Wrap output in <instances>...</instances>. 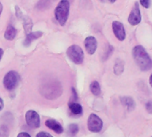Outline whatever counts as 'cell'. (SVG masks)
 Here are the masks:
<instances>
[{
  "mask_svg": "<svg viewBox=\"0 0 152 137\" xmlns=\"http://www.w3.org/2000/svg\"><path fill=\"white\" fill-rule=\"evenodd\" d=\"M133 56L135 60L136 64L142 70L147 71L151 69V59L142 45H136L133 49Z\"/></svg>",
  "mask_w": 152,
  "mask_h": 137,
  "instance_id": "1",
  "label": "cell"
},
{
  "mask_svg": "<svg viewBox=\"0 0 152 137\" xmlns=\"http://www.w3.org/2000/svg\"><path fill=\"white\" fill-rule=\"evenodd\" d=\"M69 13V2L68 0H61L55 8L54 14L57 21L61 25L64 26L67 22Z\"/></svg>",
  "mask_w": 152,
  "mask_h": 137,
  "instance_id": "2",
  "label": "cell"
},
{
  "mask_svg": "<svg viewBox=\"0 0 152 137\" xmlns=\"http://www.w3.org/2000/svg\"><path fill=\"white\" fill-rule=\"evenodd\" d=\"M67 55L76 64H81L84 61V52L77 45H70L67 50Z\"/></svg>",
  "mask_w": 152,
  "mask_h": 137,
  "instance_id": "3",
  "label": "cell"
},
{
  "mask_svg": "<svg viewBox=\"0 0 152 137\" xmlns=\"http://www.w3.org/2000/svg\"><path fill=\"white\" fill-rule=\"evenodd\" d=\"M19 80L20 77L16 71H9L4 78V86L8 91H12L17 87Z\"/></svg>",
  "mask_w": 152,
  "mask_h": 137,
  "instance_id": "4",
  "label": "cell"
},
{
  "mask_svg": "<svg viewBox=\"0 0 152 137\" xmlns=\"http://www.w3.org/2000/svg\"><path fill=\"white\" fill-rule=\"evenodd\" d=\"M102 127H103V122L100 119V117H98L94 113L89 116L87 120V127L89 131L94 133H98L102 129Z\"/></svg>",
  "mask_w": 152,
  "mask_h": 137,
  "instance_id": "5",
  "label": "cell"
},
{
  "mask_svg": "<svg viewBox=\"0 0 152 137\" xmlns=\"http://www.w3.org/2000/svg\"><path fill=\"white\" fill-rule=\"evenodd\" d=\"M25 119L28 126L31 128H38L40 127V117L35 111H28L26 112Z\"/></svg>",
  "mask_w": 152,
  "mask_h": 137,
  "instance_id": "6",
  "label": "cell"
},
{
  "mask_svg": "<svg viewBox=\"0 0 152 137\" xmlns=\"http://www.w3.org/2000/svg\"><path fill=\"white\" fill-rule=\"evenodd\" d=\"M142 21V15L140 12V7L138 3H135L134 8L132 9L129 17H128V22L132 25V26H135L138 25Z\"/></svg>",
  "mask_w": 152,
  "mask_h": 137,
  "instance_id": "7",
  "label": "cell"
},
{
  "mask_svg": "<svg viewBox=\"0 0 152 137\" xmlns=\"http://www.w3.org/2000/svg\"><path fill=\"white\" fill-rule=\"evenodd\" d=\"M112 29L114 32L115 37L119 40V41H123L126 38V30L124 28V25L118 21H115L112 22Z\"/></svg>",
  "mask_w": 152,
  "mask_h": 137,
  "instance_id": "8",
  "label": "cell"
},
{
  "mask_svg": "<svg viewBox=\"0 0 152 137\" xmlns=\"http://www.w3.org/2000/svg\"><path fill=\"white\" fill-rule=\"evenodd\" d=\"M97 40L93 36H90V37H87L85 40V46H86V49L87 51V53L89 54H94L97 49Z\"/></svg>",
  "mask_w": 152,
  "mask_h": 137,
  "instance_id": "9",
  "label": "cell"
},
{
  "mask_svg": "<svg viewBox=\"0 0 152 137\" xmlns=\"http://www.w3.org/2000/svg\"><path fill=\"white\" fill-rule=\"evenodd\" d=\"M45 126L50 128L51 130L54 131L56 134H61L63 133V127L62 126L54 119H47L45 121Z\"/></svg>",
  "mask_w": 152,
  "mask_h": 137,
  "instance_id": "10",
  "label": "cell"
},
{
  "mask_svg": "<svg viewBox=\"0 0 152 137\" xmlns=\"http://www.w3.org/2000/svg\"><path fill=\"white\" fill-rule=\"evenodd\" d=\"M43 35V32L42 31H36V32H30L28 34H27V37H26V39L24 40V45L28 46L35 39H37L39 37H41Z\"/></svg>",
  "mask_w": 152,
  "mask_h": 137,
  "instance_id": "11",
  "label": "cell"
},
{
  "mask_svg": "<svg viewBox=\"0 0 152 137\" xmlns=\"http://www.w3.org/2000/svg\"><path fill=\"white\" fill-rule=\"evenodd\" d=\"M121 103L123 105H125L129 111H133L135 108V102L134 101L133 98L128 97V96H125V97H121Z\"/></svg>",
  "mask_w": 152,
  "mask_h": 137,
  "instance_id": "12",
  "label": "cell"
},
{
  "mask_svg": "<svg viewBox=\"0 0 152 137\" xmlns=\"http://www.w3.org/2000/svg\"><path fill=\"white\" fill-rule=\"evenodd\" d=\"M17 34V30L16 29L12 26V25H9L4 32V38L7 40H12Z\"/></svg>",
  "mask_w": 152,
  "mask_h": 137,
  "instance_id": "13",
  "label": "cell"
},
{
  "mask_svg": "<svg viewBox=\"0 0 152 137\" xmlns=\"http://www.w3.org/2000/svg\"><path fill=\"white\" fill-rule=\"evenodd\" d=\"M69 108L70 110V111L74 114V115H80L82 114V111H83V108L82 106L77 103H69Z\"/></svg>",
  "mask_w": 152,
  "mask_h": 137,
  "instance_id": "14",
  "label": "cell"
},
{
  "mask_svg": "<svg viewBox=\"0 0 152 137\" xmlns=\"http://www.w3.org/2000/svg\"><path fill=\"white\" fill-rule=\"evenodd\" d=\"M90 90L93 93L94 95L99 96L101 95V86L100 84L97 81H93L90 85Z\"/></svg>",
  "mask_w": 152,
  "mask_h": 137,
  "instance_id": "15",
  "label": "cell"
},
{
  "mask_svg": "<svg viewBox=\"0 0 152 137\" xmlns=\"http://www.w3.org/2000/svg\"><path fill=\"white\" fill-rule=\"evenodd\" d=\"M32 25H33V23H32V21L30 20V18L28 17V16H26L23 19V27H24V29H25L26 34H28V33L31 32V30H32Z\"/></svg>",
  "mask_w": 152,
  "mask_h": 137,
  "instance_id": "16",
  "label": "cell"
},
{
  "mask_svg": "<svg viewBox=\"0 0 152 137\" xmlns=\"http://www.w3.org/2000/svg\"><path fill=\"white\" fill-rule=\"evenodd\" d=\"M124 71V62L121 60H118L114 66V73L118 76L121 75Z\"/></svg>",
  "mask_w": 152,
  "mask_h": 137,
  "instance_id": "17",
  "label": "cell"
},
{
  "mask_svg": "<svg viewBox=\"0 0 152 137\" xmlns=\"http://www.w3.org/2000/svg\"><path fill=\"white\" fill-rule=\"evenodd\" d=\"M51 4V1L50 0H39V2L37 3V7L39 9V10H46L49 8Z\"/></svg>",
  "mask_w": 152,
  "mask_h": 137,
  "instance_id": "18",
  "label": "cell"
},
{
  "mask_svg": "<svg viewBox=\"0 0 152 137\" xmlns=\"http://www.w3.org/2000/svg\"><path fill=\"white\" fill-rule=\"evenodd\" d=\"M9 136V129L5 125H0V137Z\"/></svg>",
  "mask_w": 152,
  "mask_h": 137,
  "instance_id": "19",
  "label": "cell"
},
{
  "mask_svg": "<svg viewBox=\"0 0 152 137\" xmlns=\"http://www.w3.org/2000/svg\"><path fill=\"white\" fill-rule=\"evenodd\" d=\"M69 130L71 135H76L78 132V126L77 124H71V125H69Z\"/></svg>",
  "mask_w": 152,
  "mask_h": 137,
  "instance_id": "20",
  "label": "cell"
},
{
  "mask_svg": "<svg viewBox=\"0 0 152 137\" xmlns=\"http://www.w3.org/2000/svg\"><path fill=\"white\" fill-rule=\"evenodd\" d=\"M140 2H141V4L145 8H149L151 5V0H140Z\"/></svg>",
  "mask_w": 152,
  "mask_h": 137,
  "instance_id": "21",
  "label": "cell"
},
{
  "mask_svg": "<svg viewBox=\"0 0 152 137\" xmlns=\"http://www.w3.org/2000/svg\"><path fill=\"white\" fill-rule=\"evenodd\" d=\"M36 137H53L50 134H48V133H45V132H39Z\"/></svg>",
  "mask_w": 152,
  "mask_h": 137,
  "instance_id": "22",
  "label": "cell"
},
{
  "mask_svg": "<svg viewBox=\"0 0 152 137\" xmlns=\"http://www.w3.org/2000/svg\"><path fill=\"white\" fill-rule=\"evenodd\" d=\"M15 10H16V15L18 18H21V12L20 10V8L18 6H15Z\"/></svg>",
  "mask_w": 152,
  "mask_h": 137,
  "instance_id": "23",
  "label": "cell"
},
{
  "mask_svg": "<svg viewBox=\"0 0 152 137\" xmlns=\"http://www.w3.org/2000/svg\"><path fill=\"white\" fill-rule=\"evenodd\" d=\"M17 137H31L30 136V135H28V133H26V132H21V133H20Z\"/></svg>",
  "mask_w": 152,
  "mask_h": 137,
  "instance_id": "24",
  "label": "cell"
},
{
  "mask_svg": "<svg viewBox=\"0 0 152 137\" xmlns=\"http://www.w3.org/2000/svg\"><path fill=\"white\" fill-rule=\"evenodd\" d=\"M4 108V102L2 100V98H0V111H2Z\"/></svg>",
  "mask_w": 152,
  "mask_h": 137,
  "instance_id": "25",
  "label": "cell"
},
{
  "mask_svg": "<svg viewBox=\"0 0 152 137\" xmlns=\"http://www.w3.org/2000/svg\"><path fill=\"white\" fill-rule=\"evenodd\" d=\"M151 102H150V103H148V104H147V107H148V111H149V112H151Z\"/></svg>",
  "mask_w": 152,
  "mask_h": 137,
  "instance_id": "26",
  "label": "cell"
},
{
  "mask_svg": "<svg viewBox=\"0 0 152 137\" xmlns=\"http://www.w3.org/2000/svg\"><path fill=\"white\" fill-rule=\"evenodd\" d=\"M3 54H4V51H3V49H1V48H0V60L2 59Z\"/></svg>",
  "mask_w": 152,
  "mask_h": 137,
  "instance_id": "27",
  "label": "cell"
},
{
  "mask_svg": "<svg viewBox=\"0 0 152 137\" xmlns=\"http://www.w3.org/2000/svg\"><path fill=\"white\" fill-rule=\"evenodd\" d=\"M2 11H3V5H2V4H1V2H0V15H1V13H2Z\"/></svg>",
  "mask_w": 152,
  "mask_h": 137,
  "instance_id": "28",
  "label": "cell"
},
{
  "mask_svg": "<svg viewBox=\"0 0 152 137\" xmlns=\"http://www.w3.org/2000/svg\"><path fill=\"white\" fill-rule=\"evenodd\" d=\"M116 1H117V0H110V3H115Z\"/></svg>",
  "mask_w": 152,
  "mask_h": 137,
  "instance_id": "29",
  "label": "cell"
},
{
  "mask_svg": "<svg viewBox=\"0 0 152 137\" xmlns=\"http://www.w3.org/2000/svg\"><path fill=\"white\" fill-rule=\"evenodd\" d=\"M100 1H102V2H105L106 0H100Z\"/></svg>",
  "mask_w": 152,
  "mask_h": 137,
  "instance_id": "30",
  "label": "cell"
}]
</instances>
